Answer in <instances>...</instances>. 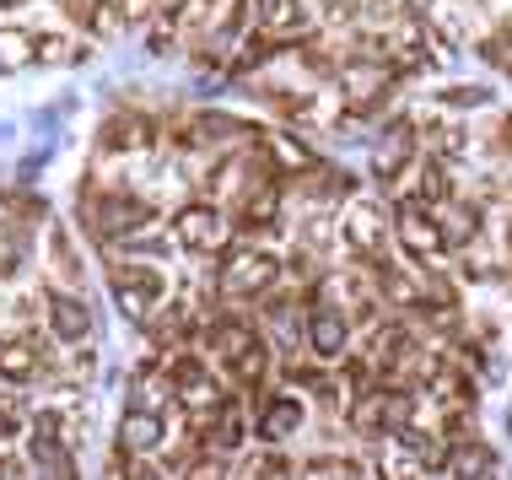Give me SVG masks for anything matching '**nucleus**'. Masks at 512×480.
Here are the masks:
<instances>
[{"label": "nucleus", "mask_w": 512, "mask_h": 480, "mask_svg": "<svg viewBox=\"0 0 512 480\" xmlns=\"http://www.w3.org/2000/svg\"><path fill=\"white\" fill-rule=\"evenodd\" d=\"M157 222V211H151V200L130 195V189H108L87 205V227L98 232L103 243H119V238H135V232H146Z\"/></svg>", "instance_id": "obj_4"}, {"label": "nucleus", "mask_w": 512, "mask_h": 480, "mask_svg": "<svg viewBox=\"0 0 512 480\" xmlns=\"http://www.w3.org/2000/svg\"><path fill=\"white\" fill-rule=\"evenodd\" d=\"M302 340L313 346L318 362H340L345 340H351V324H345V313H340V308H313V313H308V324H302Z\"/></svg>", "instance_id": "obj_15"}, {"label": "nucleus", "mask_w": 512, "mask_h": 480, "mask_svg": "<svg viewBox=\"0 0 512 480\" xmlns=\"http://www.w3.org/2000/svg\"><path fill=\"white\" fill-rule=\"evenodd\" d=\"M302 421H308V410H302V400L297 394H270L265 400V410H259V437H265V443H286V437H292Z\"/></svg>", "instance_id": "obj_18"}, {"label": "nucleus", "mask_w": 512, "mask_h": 480, "mask_svg": "<svg viewBox=\"0 0 512 480\" xmlns=\"http://www.w3.org/2000/svg\"><path fill=\"white\" fill-rule=\"evenodd\" d=\"M33 60V33H17V27H0V76H17Z\"/></svg>", "instance_id": "obj_20"}, {"label": "nucleus", "mask_w": 512, "mask_h": 480, "mask_svg": "<svg viewBox=\"0 0 512 480\" xmlns=\"http://www.w3.org/2000/svg\"><path fill=\"white\" fill-rule=\"evenodd\" d=\"M275 281H281V254H270L265 243H243V249H227V259H221L216 292L221 297H265Z\"/></svg>", "instance_id": "obj_3"}, {"label": "nucleus", "mask_w": 512, "mask_h": 480, "mask_svg": "<svg viewBox=\"0 0 512 480\" xmlns=\"http://www.w3.org/2000/svg\"><path fill=\"white\" fill-rule=\"evenodd\" d=\"M98 152L103 157H146L151 152V119L141 114H114L98 130Z\"/></svg>", "instance_id": "obj_13"}, {"label": "nucleus", "mask_w": 512, "mask_h": 480, "mask_svg": "<svg viewBox=\"0 0 512 480\" xmlns=\"http://www.w3.org/2000/svg\"><path fill=\"white\" fill-rule=\"evenodd\" d=\"M248 17L259 22V33H297L302 27V0H248Z\"/></svg>", "instance_id": "obj_19"}, {"label": "nucleus", "mask_w": 512, "mask_h": 480, "mask_svg": "<svg viewBox=\"0 0 512 480\" xmlns=\"http://www.w3.org/2000/svg\"><path fill=\"white\" fill-rule=\"evenodd\" d=\"M173 238H178V249L184 254H200V259H211V254H227V238H232V216L221 211V205H184L178 211V222H173Z\"/></svg>", "instance_id": "obj_5"}, {"label": "nucleus", "mask_w": 512, "mask_h": 480, "mask_svg": "<svg viewBox=\"0 0 512 480\" xmlns=\"http://www.w3.org/2000/svg\"><path fill=\"white\" fill-rule=\"evenodd\" d=\"M448 173H442V162H426V195H442V200H448Z\"/></svg>", "instance_id": "obj_26"}, {"label": "nucleus", "mask_w": 512, "mask_h": 480, "mask_svg": "<svg viewBox=\"0 0 512 480\" xmlns=\"http://www.w3.org/2000/svg\"><path fill=\"white\" fill-rule=\"evenodd\" d=\"M0 6H17V0H0Z\"/></svg>", "instance_id": "obj_29"}, {"label": "nucleus", "mask_w": 512, "mask_h": 480, "mask_svg": "<svg viewBox=\"0 0 512 480\" xmlns=\"http://www.w3.org/2000/svg\"><path fill=\"white\" fill-rule=\"evenodd\" d=\"M410 157H415V125H410V119H394V125L378 135V152H372V173H378L383 184H394V178L410 168Z\"/></svg>", "instance_id": "obj_14"}, {"label": "nucleus", "mask_w": 512, "mask_h": 480, "mask_svg": "<svg viewBox=\"0 0 512 480\" xmlns=\"http://www.w3.org/2000/svg\"><path fill=\"white\" fill-rule=\"evenodd\" d=\"M33 60L38 65H76L81 44H71L65 33H44V38H33Z\"/></svg>", "instance_id": "obj_22"}, {"label": "nucleus", "mask_w": 512, "mask_h": 480, "mask_svg": "<svg viewBox=\"0 0 512 480\" xmlns=\"http://www.w3.org/2000/svg\"><path fill=\"white\" fill-rule=\"evenodd\" d=\"M162 437H168V427H162V416L151 405H130L119 421V454H151V448H162Z\"/></svg>", "instance_id": "obj_16"}, {"label": "nucleus", "mask_w": 512, "mask_h": 480, "mask_svg": "<svg viewBox=\"0 0 512 480\" xmlns=\"http://www.w3.org/2000/svg\"><path fill=\"white\" fill-rule=\"evenodd\" d=\"M394 238L405 243V254H415V259H437L442 249H448V243H442V222H437V211L426 200H405V205H399Z\"/></svg>", "instance_id": "obj_9"}, {"label": "nucleus", "mask_w": 512, "mask_h": 480, "mask_svg": "<svg viewBox=\"0 0 512 480\" xmlns=\"http://www.w3.org/2000/svg\"><path fill=\"white\" fill-rule=\"evenodd\" d=\"M0 475H11V459L6 454H0Z\"/></svg>", "instance_id": "obj_28"}, {"label": "nucleus", "mask_w": 512, "mask_h": 480, "mask_svg": "<svg viewBox=\"0 0 512 480\" xmlns=\"http://www.w3.org/2000/svg\"><path fill=\"white\" fill-rule=\"evenodd\" d=\"M205 346H211V356L221 362V373H227L232 383H243V389L265 383L270 346H265V335H259L254 324H243V319H216L211 329H205Z\"/></svg>", "instance_id": "obj_1"}, {"label": "nucleus", "mask_w": 512, "mask_h": 480, "mask_svg": "<svg viewBox=\"0 0 512 480\" xmlns=\"http://www.w3.org/2000/svg\"><path fill=\"white\" fill-rule=\"evenodd\" d=\"M389 232H394V216L383 211L378 200H356L351 211H345V243H351V254L383 259V249H389Z\"/></svg>", "instance_id": "obj_10"}, {"label": "nucleus", "mask_w": 512, "mask_h": 480, "mask_svg": "<svg viewBox=\"0 0 512 480\" xmlns=\"http://www.w3.org/2000/svg\"><path fill=\"white\" fill-rule=\"evenodd\" d=\"M448 470H453V475H486V470H491V448L459 443V448L448 454Z\"/></svg>", "instance_id": "obj_24"}, {"label": "nucleus", "mask_w": 512, "mask_h": 480, "mask_svg": "<svg viewBox=\"0 0 512 480\" xmlns=\"http://www.w3.org/2000/svg\"><path fill=\"white\" fill-rule=\"evenodd\" d=\"M44 319L54 329V340H65V346H87L98 319H92V303H81L71 292H49L44 297Z\"/></svg>", "instance_id": "obj_12"}, {"label": "nucleus", "mask_w": 512, "mask_h": 480, "mask_svg": "<svg viewBox=\"0 0 512 480\" xmlns=\"http://www.w3.org/2000/svg\"><path fill=\"white\" fill-rule=\"evenodd\" d=\"M168 378H173V400H178V410H189V416H216V410L227 405V394H221V378L200 362V356H178Z\"/></svg>", "instance_id": "obj_8"}, {"label": "nucleus", "mask_w": 512, "mask_h": 480, "mask_svg": "<svg viewBox=\"0 0 512 480\" xmlns=\"http://www.w3.org/2000/svg\"><path fill=\"white\" fill-rule=\"evenodd\" d=\"M275 205H281V184H254L248 189V211H243V232H259L275 222Z\"/></svg>", "instance_id": "obj_21"}, {"label": "nucleus", "mask_w": 512, "mask_h": 480, "mask_svg": "<svg viewBox=\"0 0 512 480\" xmlns=\"http://www.w3.org/2000/svg\"><path fill=\"white\" fill-rule=\"evenodd\" d=\"M238 443H243V416H238V410L216 416V421H211V432H205V448H211V454H232Z\"/></svg>", "instance_id": "obj_23"}, {"label": "nucleus", "mask_w": 512, "mask_h": 480, "mask_svg": "<svg viewBox=\"0 0 512 480\" xmlns=\"http://www.w3.org/2000/svg\"><path fill=\"white\" fill-rule=\"evenodd\" d=\"M27 459L44 475H76V448L65 437V416L60 410H38L33 427H27Z\"/></svg>", "instance_id": "obj_7"}, {"label": "nucleus", "mask_w": 512, "mask_h": 480, "mask_svg": "<svg viewBox=\"0 0 512 480\" xmlns=\"http://www.w3.org/2000/svg\"><path fill=\"white\" fill-rule=\"evenodd\" d=\"M108 292H114L119 313L130 324H146L151 313L168 297V276H162L151 259H130V265H108Z\"/></svg>", "instance_id": "obj_2"}, {"label": "nucleus", "mask_w": 512, "mask_h": 480, "mask_svg": "<svg viewBox=\"0 0 512 480\" xmlns=\"http://www.w3.org/2000/svg\"><path fill=\"white\" fill-rule=\"evenodd\" d=\"M44 373V351H38L33 335H0V378L6 383H33Z\"/></svg>", "instance_id": "obj_17"}, {"label": "nucleus", "mask_w": 512, "mask_h": 480, "mask_svg": "<svg viewBox=\"0 0 512 480\" xmlns=\"http://www.w3.org/2000/svg\"><path fill=\"white\" fill-rule=\"evenodd\" d=\"M351 427L362 437H378V432H410L415 427V400L405 389H372L351 405Z\"/></svg>", "instance_id": "obj_6"}, {"label": "nucleus", "mask_w": 512, "mask_h": 480, "mask_svg": "<svg viewBox=\"0 0 512 480\" xmlns=\"http://www.w3.org/2000/svg\"><path fill=\"white\" fill-rule=\"evenodd\" d=\"M442 103H491V87H459V92H442Z\"/></svg>", "instance_id": "obj_27"}, {"label": "nucleus", "mask_w": 512, "mask_h": 480, "mask_svg": "<svg viewBox=\"0 0 512 480\" xmlns=\"http://www.w3.org/2000/svg\"><path fill=\"white\" fill-rule=\"evenodd\" d=\"M389 87H394V71H389V65H378V60H356L351 71H345V81H340L345 108H351V114H372V108L389 98Z\"/></svg>", "instance_id": "obj_11"}, {"label": "nucleus", "mask_w": 512, "mask_h": 480, "mask_svg": "<svg viewBox=\"0 0 512 480\" xmlns=\"http://www.w3.org/2000/svg\"><path fill=\"white\" fill-rule=\"evenodd\" d=\"M248 475H292V464H286L281 454H259V459H254V470H248Z\"/></svg>", "instance_id": "obj_25"}, {"label": "nucleus", "mask_w": 512, "mask_h": 480, "mask_svg": "<svg viewBox=\"0 0 512 480\" xmlns=\"http://www.w3.org/2000/svg\"><path fill=\"white\" fill-rule=\"evenodd\" d=\"M507 243H512V227H507Z\"/></svg>", "instance_id": "obj_30"}]
</instances>
